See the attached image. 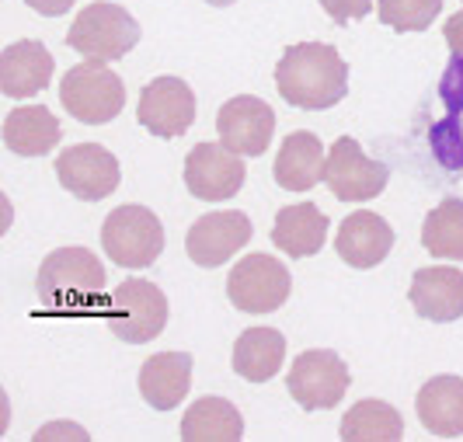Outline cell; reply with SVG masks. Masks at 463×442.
Here are the masks:
<instances>
[{
    "mask_svg": "<svg viewBox=\"0 0 463 442\" xmlns=\"http://www.w3.org/2000/svg\"><path fill=\"white\" fill-rule=\"evenodd\" d=\"M279 94L307 112H325L348 91V67L327 42H297L282 52L276 67Z\"/></svg>",
    "mask_w": 463,
    "mask_h": 442,
    "instance_id": "1",
    "label": "cell"
},
{
    "mask_svg": "<svg viewBox=\"0 0 463 442\" xmlns=\"http://www.w3.org/2000/svg\"><path fill=\"white\" fill-rule=\"evenodd\" d=\"M321 7L327 11V18L335 24H348L366 18L373 7V0H321Z\"/></svg>",
    "mask_w": 463,
    "mask_h": 442,
    "instance_id": "28",
    "label": "cell"
},
{
    "mask_svg": "<svg viewBox=\"0 0 463 442\" xmlns=\"http://www.w3.org/2000/svg\"><path fill=\"white\" fill-rule=\"evenodd\" d=\"M327 240V216L314 202H297L279 210L272 227V244L289 258H310L325 248Z\"/></svg>",
    "mask_w": 463,
    "mask_h": 442,
    "instance_id": "21",
    "label": "cell"
},
{
    "mask_svg": "<svg viewBox=\"0 0 463 442\" xmlns=\"http://www.w3.org/2000/svg\"><path fill=\"white\" fill-rule=\"evenodd\" d=\"M216 133H220V143L231 146L233 154L261 157L276 133V112L261 98L237 94L216 112Z\"/></svg>",
    "mask_w": 463,
    "mask_h": 442,
    "instance_id": "13",
    "label": "cell"
},
{
    "mask_svg": "<svg viewBox=\"0 0 463 442\" xmlns=\"http://www.w3.org/2000/svg\"><path fill=\"white\" fill-rule=\"evenodd\" d=\"M73 4H77V0H28V7H32V11H39V14H46V18H60V14H67Z\"/></svg>",
    "mask_w": 463,
    "mask_h": 442,
    "instance_id": "31",
    "label": "cell"
},
{
    "mask_svg": "<svg viewBox=\"0 0 463 442\" xmlns=\"http://www.w3.org/2000/svg\"><path fill=\"white\" fill-rule=\"evenodd\" d=\"M60 101L77 122L105 126L122 112L126 105V84L109 63L84 60L60 80Z\"/></svg>",
    "mask_w": 463,
    "mask_h": 442,
    "instance_id": "4",
    "label": "cell"
},
{
    "mask_svg": "<svg viewBox=\"0 0 463 442\" xmlns=\"http://www.w3.org/2000/svg\"><path fill=\"white\" fill-rule=\"evenodd\" d=\"M248 240H251V220L244 212H206V216H199L192 223V230L185 237V251L199 268H220Z\"/></svg>",
    "mask_w": 463,
    "mask_h": 442,
    "instance_id": "14",
    "label": "cell"
},
{
    "mask_svg": "<svg viewBox=\"0 0 463 442\" xmlns=\"http://www.w3.org/2000/svg\"><path fill=\"white\" fill-rule=\"evenodd\" d=\"M446 46L453 56H463V11H457L449 22H446Z\"/></svg>",
    "mask_w": 463,
    "mask_h": 442,
    "instance_id": "30",
    "label": "cell"
},
{
    "mask_svg": "<svg viewBox=\"0 0 463 442\" xmlns=\"http://www.w3.org/2000/svg\"><path fill=\"white\" fill-rule=\"evenodd\" d=\"M439 11L442 0H380V22L394 32H425Z\"/></svg>",
    "mask_w": 463,
    "mask_h": 442,
    "instance_id": "27",
    "label": "cell"
},
{
    "mask_svg": "<svg viewBox=\"0 0 463 442\" xmlns=\"http://www.w3.org/2000/svg\"><path fill=\"white\" fill-rule=\"evenodd\" d=\"M408 300L418 310V317L449 324L463 317V272L453 265H432V268H418Z\"/></svg>",
    "mask_w": 463,
    "mask_h": 442,
    "instance_id": "15",
    "label": "cell"
},
{
    "mask_svg": "<svg viewBox=\"0 0 463 442\" xmlns=\"http://www.w3.org/2000/svg\"><path fill=\"white\" fill-rule=\"evenodd\" d=\"M56 178L70 195H77L84 202H101L118 188L122 171H118L112 150H105L98 143H77L56 157Z\"/></svg>",
    "mask_w": 463,
    "mask_h": 442,
    "instance_id": "10",
    "label": "cell"
},
{
    "mask_svg": "<svg viewBox=\"0 0 463 442\" xmlns=\"http://www.w3.org/2000/svg\"><path fill=\"white\" fill-rule=\"evenodd\" d=\"M139 42V24L137 18L109 0L88 4L67 32V46L73 52H80L84 60L94 63H112L122 60L126 52H133V46Z\"/></svg>",
    "mask_w": 463,
    "mask_h": 442,
    "instance_id": "3",
    "label": "cell"
},
{
    "mask_svg": "<svg viewBox=\"0 0 463 442\" xmlns=\"http://www.w3.org/2000/svg\"><path fill=\"white\" fill-rule=\"evenodd\" d=\"M35 289L49 310H88L105 300V265L88 248H56L43 261Z\"/></svg>",
    "mask_w": 463,
    "mask_h": 442,
    "instance_id": "2",
    "label": "cell"
},
{
    "mask_svg": "<svg viewBox=\"0 0 463 442\" xmlns=\"http://www.w3.org/2000/svg\"><path fill=\"white\" fill-rule=\"evenodd\" d=\"M101 248L122 268H146L164 251L161 220L146 206H118L101 223Z\"/></svg>",
    "mask_w": 463,
    "mask_h": 442,
    "instance_id": "5",
    "label": "cell"
},
{
    "mask_svg": "<svg viewBox=\"0 0 463 442\" xmlns=\"http://www.w3.org/2000/svg\"><path fill=\"white\" fill-rule=\"evenodd\" d=\"M60 136L63 129L46 105H24L4 118V143L18 157H46Z\"/></svg>",
    "mask_w": 463,
    "mask_h": 442,
    "instance_id": "22",
    "label": "cell"
},
{
    "mask_svg": "<svg viewBox=\"0 0 463 442\" xmlns=\"http://www.w3.org/2000/svg\"><path fill=\"white\" fill-rule=\"evenodd\" d=\"M418 421L432 436H463V380L460 376H432L415 397Z\"/></svg>",
    "mask_w": 463,
    "mask_h": 442,
    "instance_id": "20",
    "label": "cell"
},
{
    "mask_svg": "<svg viewBox=\"0 0 463 442\" xmlns=\"http://www.w3.org/2000/svg\"><path fill=\"white\" fill-rule=\"evenodd\" d=\"M421 244L432 258H463V202L460 199H446L436 210L425 216L421 227Z\"/></svg>",
    "mask_w": 463,
    "mask_h": 442,
    "instance_id": "26",
    "label": "cell"
},
{
    "mask_svg": "<svg viewBox=\"0 0 463 442\" xmlns=\"http://www.w3.org/2000/svg\"><path fill=\"white\" fill-rule=\"evenodd\" d=\"M394 248V230L383 216L370 210H359L342 220L338 237H335V251L352 268H376Z\"/></svg>",
    "mask_w": 463,
    "mask_h": 442,
    "instance_id": "16",
    "label": "cell"
},
{
    "mask_svg": "<svg viewBox=\"0 0 463 442\" xmlns=\"http://www.w3.org/2000/svg\"><path fill=\"white\" fill-rule=\"evenodd\" d=\"M109 327L126 345H146L167 327V296L146 279H126L109 296Z\"/></svg>",
    "mask_w": 463,
    "mask_h": 442,
    "instance_id": "6",
    "label": "cell"
},
{
    "mask_svg": "<svg viewBox=\"0 0 463 442\" xmlns=\"http://www.w3.org/2000/svg\"><path fill=\"white\" fill-rule=\"evenodd\" d=\"M244 161L223 143H199L185 157V185L203 202L233 199L244 185Z\"/></svg>",
    "mask_w": 463,
    "mask_h": 442,
    "instance_id": "12",
    "label": "cell"
},
{
    "mask_svg": "<svg viewBox=\"0 0 463 442\" xmlns=\"http://www.w3.org/2000/svg\"><path fill=\"white\" fill-rule=\"evenodd\" d=\"M244 436L241 411L223 397H199L182 418L185 442H237Z\"/></svg>",
    "mask_w": 463,
    "mask_h": 442,
    "instance_id": "24",
    "label": "cell"
},
{
    "mask_svg": "<svg viewBox=\"0 0 463 442\" xmlns=\"http://www.w3.org/2000/svg\"><path fill=\"white\" fill-rule=\"evenodd\" d=\"M206 4H213V7H231L233 0H206Z\"/></svg>",
    "mask_w": 463,
    "mask_h": 442,
    "instance_id": "32",
    "label": "cell"
},
{
    "mask_svg": "<svg viewBox=\"0 0 463 442\" xmlns=\"http://www.w3.org/2000/svg\"><path fill=\"white\" fill-rule=\"evenodd\" d=\"M325 164L327 157L321 140L307 129H297L279 146L272 174H276L279 188H286V192H310L317 182H325Z\"/></svg>",
    "mask_w": 463,
    "mask_h": 442,
    "instance_id": "19",
    "label": "cell"
},
{
    "mask_svg": "<svg viewBox=\"0 0 463 442\" xmlns=\"http://www.w3.org/2000/svg\"><path fill=\"white\" fill-rule=\"evenodd\" d=\"M88 442V432L80 428V425H73V421H49V425H43L39 432H35V442Z\"/></svg>",
    "mask_w": 463,
    "mask_h": 442,
    "instance_id": "29",
    "label": "cell"
},
{
    "mask_svg": "<svg viewBox=\"0 0 463 442\" xmlns=\"http://www.w3.org/2000/svg\"><path fill=\"white\" fill-rule=\"evenodd\" d=\"M289 268L272 255H248L231 268L227 296L244 314H272L289 300Z\"/></svg>",
    "mask_w": 463,
    "mask_h": 442,
    "instance_id": "7",
    "label": "cell"
},
{
    "mask_svg": "<svg viewBox=\"0 0 463 442\" xmlns=\"http://www.w3.org/2000/svg\"><path fill=\"white\" fill-rule=\"evenodd\" d=\"M286 359V338L276 327H251L233 345V372L248 383L272 380Z\"/></svg>",
    "mask_w": 463,
    "mask_h": 442,
    "instance_id": "23",
    "label": "cell"
},
{
    "mask_svg": "<svg viewBox=\"0 0 463 442\" xmlns=\"http://www.w3.org/2000/svg\"><path fill=\"white\" fill-rule=\"evenodd\" d=\"M387 178H391L387 164L370 161L352 136L335 140V146L327 150L325 185L338 202H370L387 188Z\"/></svg>",
    "mask_w": 463,
    "mask_h": 442,
    "instance_id": "9",
    "label": "cell"
},
{
    "mask_svg": "<svg viewBox=\"0 0 463 442\" xmlns=\"http://www.w3.org/2000/svg\"><path fill=\"white\" fill-rule=\"evenodd\" d=\"M192 387V355L188 352H157L139 370V394L154 411H171L188 397Z\"/></svg>",
    "mask_w": 463,
    "mask_h": 442,
    "instance_id": "18",
    "label": "cell"
},
{
    "mask_svg": "<svg viewBox=\"0 0 463 442\" xmlns=\"http://www.w3.org/2000/svg\"><path fill=\"white\" fill-rule=\"evenodd\" d=\"M52 80V52L35 39H22L0 52V91L7 98H32Z\"/></svg>",
    "mask_w": 463,
    "mask_h": 442,
    "instance_id": "17",
    "label": "cell"
},
{
    "mask_svg": "<svg viewBox=\"0 0 463 442\" xmlns=\"http://www.w3.org/2000/svg\"><path fill=\"white\" fill-rule=\"evenodd\" d=\"M137 118L150 136L175 140L188 133L195 122V91L182 77H157L139 94Z\"/></svg>",
    "mask_w": 463,
    "mask_h": 442,
    "instance_id": "11",
    "label": "cell"
},
{
    "mask_svg": "<svg viewBox=\"0 0 463 442\" xmlns=\"http://www.w3.org/2000/svg\"><path fill=\"white\" fill-rule=\"evenodd\" d=\"M404 436V421L387 400H359L342 418L345 442H397Z\"/></svg>",
    "mask_w": 463,
    "mask_h": 442,
    "instance_id": "25",
    "label": "cell"
},
{
    "mask_svg": "<svg viewBox=\"0 0 463 442\" xmlns=\"http://www.w3.org/2000/svg\"><path fill=\"white\" fill-rule=\"evenodd\" d=\"M286 390L303 411H331L348 390L345 359L327 349L303 352L286 376Z\"/></svg>",
    "mask_w": 463,
    "mask_h": 442,
    "instance_id": "8",
    "label": "cell"
}]
</instances>
